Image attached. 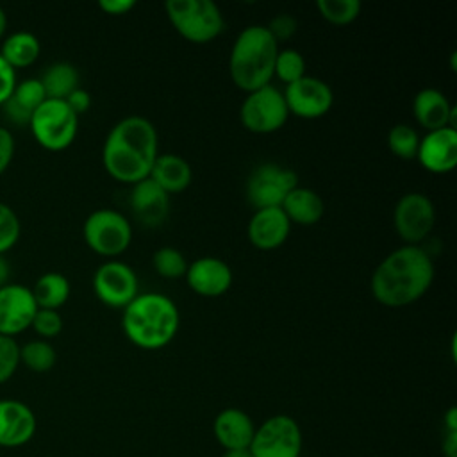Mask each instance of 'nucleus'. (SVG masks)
Wrapping results in <instances>:
<instances>
[{
  "label": "nucleus",
  "mask_w": 457,
  "mask_h": 457,
  "mask_svg": "<svg viewBox=\"0 0 457 457\" xmlns=\"http://www.w3.org/2000/svg\"><path fill=\"white\" fill-rule=\"evenodd\" d=\"M20 366V345L14 337L0 334V384L12 378Z\"/></svg>",
  "instance_id": "obj_34"
},
{
  "label": "nucleus",
  "mask_w": 457,
  "mask_h": 457,
  "mask_svg": "<svg viewBox=\"0 0 457 457\" xmlns=\"http://www.w3.org/2000/svg\"><path fill=\"white\" fill-rule=\"evenodd\" d=\"M412 114L416 121L427 130H437L443 127L455 129L457 107L448 96L436 87H423L412 98Z\"/></svg>",
  "instance_id": "obj_20"
},
{
  "label": "nucleus",
  "mask_w": 457,
  "mask_h": 457,
  "mask_svg": "<svg viewBox=\"0 0 457 457\" xmlns=\"http://www.w3.org/2000/svg\"><path fill=\"white\" fill-rule=\"evenodd\" d=\"M278 43L266 25L245 27L230 50L228 73L232 82L245 93L271 84Z\"/></svg>",
  "instance_id": "obj_4"
},
{
  "label": "nucleus",
  "mask_w": 457,
  "mask_h": 457,
  "mask_svg": "<svg viewBox=\"0 0 457 457\" xmlns=\"http://www.w3.org/2000/svg\"><path fill=\"white\" fill-rule=\"evenodd\" d=\"M39 309L57 311L70 298V280L59 271L43 273L30 289Z\"/></svg>",
  "instance_id": "obj_26"
},
{
  "label": "nucleus",
  "mask_w": 457,
  "mask_h": 457,
  "mask_svg": "<svg viewBox=\"0 0 457 457\" xmlns=\"http://www.w3.org/2000/svg\"><path fill=\"white\" fill-rule=\"evenodd\" d=\"M416 159L430 173H448L457 166V130L443 127L420 137Z\"/></svg>",
  "instance_id": "obj_16"
},
{
  "label": "nucleus",
  "mask_w": 457,
  "mask_h": 457,
  "mask_svg": "<svg viewBox=\"0 0 457 457\" xmlns=\"http://www.w3.org/2000/svg\"><path fill=\"white\" fill-rule=\"evenodd\" d=\"M273 75L278 77L286 86L296 82L305 75V59L303 55L295 48H284L277 52Z\"/></svg>",
  "instance_id": "obj_32"
},
{
  "label": "nucleus",
  "mask_w": 457,
  "mask_h": 457,
  "mask_svg": "<svg viewBox=\"0 0 457 457\" xmlns=\"http://www.w3.org/2000/svg\"><path fill=\"white\" fill-rule=\"evenodd\" d=\"M37 303L30 287L21 284H7L0 289V334L14 337L30 328Z\"/></svg>",
  "instance_id": "obj_14"
},
{
  "label": "nucleus",
  "mask_w": 457,
  "mask_h": 457,
  "mask_svg": "<svg viewBox=\"0 0 457 457\" xmlns=\"http://www.w3.org/2000/svg\"><path fill=\"white\" fill-rule=\"evenodd\" d=\"M212 434L223 450L248 448L255 434V423L243 409L227 407L216 414Z\"/></svg>",
  "instance_id": "obj_21"
},
{
  "label": "nucleus",
  "mask_w": 457,
  "mask_h": 457,
  "mask_svg": "<svg viewBox=\"0 0 457 457\" xmlns=\"http://www.w3.org/2000/svg\"><path fill=\"white\" fill-rule=\"evenodd\" d=\"M436 207L423 193H405L393 211V227L405 245L421 243L434 228Z\"/></svg>",
  "instance_id": "obj_11"
},
{
  "label": "nucleus",
  "mask_w": 457,
  "mask_h": 457,
  "mask_svg": "<svg viewBox=\"0 0 457 457\" xmlns=\"http://www.w3.org/2000/svg\"><path fill=\"white\" fill-rule=\"evenodd\" d=\"M39 52H41L39 39L27 30L12 32L4 39L0 48V55L12 70L27 68L34 64L36 59L39 57Z\"/></svg>",
  "instance_id": "obj_25"
},
{
  "label": "nucleus",
  "mask_w": 457,
  "mask_h": 457,
  "mask_svg": "<svg viewBox=\"0 0 457 457\" xmlns=\"http://www.w3.org/2000/svg\"><path fill=\"white\" fill-rule=\"evenodd\" d=\"M16 71L4 61V57L0 55V107L7 102V98L11 96L14 86H16Z\"/></svg>",
  "instance_id": "obj_37"
},
{
  "label": "nucleus",
  "mask_w": 457,
  "mask_h": 457,
  "mask_svg": "<svg viewBox=\"0 0 457 457\" xmlns=\"http://www.w3.org/2000/svg\"><path fill=\"white\" fill-rule=\"evenodd\" d=\"M29 129L34 139L50 152L68 148L79 130V116L68 107L64 100L46 98L30 116Z\"/></svg>",
  "instance_id": "obj_6"
},
{
  "label": "nucleus",
  "mask_w": 457,
  "mask_h": 457,
  "mask_svg": "<svg viewBox=\"0 0 457 457\" xmlns=\"http://www.w3.org/2000/svg\"><path fill=\"white\" fill-rule=\"evenodd\" d=\"M86 245L102 257L121 255L132 241V227L125 214L114 209H96L84 221Z\"/></svg>",
  "instance_id": "obj_7"
},
{
  "label": "nucleus",
  "mask_w": 457,
  "mask_h": 457,
  "mask_svg": "<svg viewBox=\"0 0 457 457\" xmlns=\"http://www.w3.org/2000/svg\"><path fill=\"white\" fill-rule=\"evenodd\" d=\"M184 277L191 291L207 298L221 296L232 286L230 266L223 259L212 255L198 257L189 262Z\"/></svg>",
  "instance_id": "obj_15"
},
{
  "label": "nucleus",
  "mask_w": 457,
  "mask_h": 457,
  "mask_svg": "<svg viewBox=\"0 0 457 457\" xmlns=\"http://www.w3.org/2000/svg\"><path fill=\"white\" fill-rule=\"evenodd\" d=\"M287 118L289 111L284 95L271 84L246 93L239 109L243 127L253 134L277 132L286 125Z\"/></svg>",
  "instance_id": "obj_9"
},
{
  "label": "nucleus",
  "mask_w": 457,
  "mask_h": 457,
  "mask_svg": "<svg viewBox=\"0 0 457 457\" xmlns=\"http://www.w3.org/2000/svg\"><path fill=\"white\" fill-rule=\"evenodd\" d=\"M130 211L145 227H159L170 212V195L150 177L132 184L129 195Z\"/></svg>",
  "instance_id": "obj_18"
},
{
  "label": "nucleus",
  "mask_w": 457,
  "mask_h": 457,
  "mask_svg": "<svg viewBox=\"0 0 457 457\" xmlns=\"http://www.w3.org/2000/svg\"><path fill=\"white\" fill-rule=\"evenodd\" d=\"M152 266L164 278H180L186 275L187 261L184 253L173 246H161L152 255Z\"/></svg>",
  "instance_id": "obj_31"
},
{
  "label": "nucleus",
  "mask_w": 457,
  "mask_h": 457,
  "mask_svg": "<svg viewBox=\"0 0 457 457\" xmlns=\"http://www.w3.org/2000/svg\"><path fill=\"white\" fill-rule=\"evenodd\" d=\"M21 234L18 214L4 202H0V255L11 250Z\"/></svg>",
  "instance_id": "obj_33"
},
{
  "label": "nucleus",
  "mask_w": 457,
  "mask_h": 457,
  "mask_svg": "<svg viewBox=\"0 0 457 457\" xmlns=\"http://www.w3.org/2000/svg\"><path fill=\"white\" fill-rule=\"evenodd\" d=\"M434 262L418 245H403L387 253L375 268L370 289L386 307H405L420 300L434 280Z\"/></svg>",
  "instance_id": "obj_2"
},
{
  "label": "nucleus",
  "mask_w": 457,
  "mask_h": 457,
  "mask_svg": "<svg viewBox=\"0 0 457 457\" xmlns=\"http://www.w3.org/2000/svg\"><path fill=\"white\" fill-rule=\"evenodd\" d=\"M248 239L259 250H275L282 246L291 232V221L280 207L257 209L248 221Z\"/></svg>",
  "instance_id": "obj_19"
},
{
  "label": "nucleus",
  "mask_w": 457,
  "mask_h": 457,
  "mask_svg": "<svg viewBox=\"0 0 457 457\" xmlns=\"http://www.w3.org/2000/svg\"><path fill=\"white\" fill-rule=\"evenodd\" d=\"M64 102L68 104V107H70L77 116H80V114H84L86 111H89V107H91V95H89L86 89L77 87L73 93L68 95V98H66Z\"/></svg>",
  "instance_id": "obj_39"
},
{
  "label": "nucleus",
  "mask_w": 457,
  "mask_h": 457,
  "mask_svg": "<svg viewBox=\"0 0 457 457\" xmlns=\"http://www.w3.org/2000/svg\"><path fill=\"white\" fill-rule=\"evenodd\" d=\"M289 114L303 120H316L325 116L332 104L334 93L330 86L316 77L303 75L293 84H287L282 91Z\"/></svg>",
  "instance_id": "obj_13"
},
{
  "label": "nucleus",
  "mask_w": 457,
  "mask_h": 457,
  "mask_svg": "<svg viewBox=\"0 0 457 457\" xmlns=\"http://www.w3.org/2000/svg\"><path fill=\"white\" fill-rule=\"evenodd\" d=\"M296 27H298V21L296 18H293L291 14H277L275 18H271V21L266 25V29L270 30V34L273 36V39L278 43V41H284V39H289L295 32H296Z\"/></svg>",
  "instance_id": "obj_36"
},
{
  "label": "nucleus",
  "mask_w": 457,
  "mask_h": 457,
  "mask_svg": "<svg viewBox=\"0 0 457 457\" xmlns=\"http://www.w3.org/2000/svg\"><path fill=\"white\" fill-rule=\"evenodd\" d=\"M93 291L96 298L112 309H125L137 293L136 271L116 259L102 262L93 275Z\"/></svg>",
  "instance_id": "obj_12"
},
{
  "label": "nucleus",
  "mask_w": 457,
  "mask_h": 457,
  "mask_svg": "<svg viewBox=\"0 0 457 457\" xmlns=\"http://www.w3.org/2000/svg\"><path fill=\"white\" fill-rule=\"evenodd\" d=\"M221 457H252L248 448H239V450H225Z\"/></svg>",
  "instance_id": "obj_44"
},
{
  "label": "nucleus",
  "mask_w": 457,
  "mask_h": 457,
  "mask_svg": "<svg viewBox=\"0 0 457 457\" xmlns=\"http://www.w3.org/2000/svg\"><path fill=\"white\" fill-rule=\"evenodd\" d=\"M98 7L111 16H123L136 7V0H100Z\"/></svg>",
  "instance_id": "obj_40"
},
{
  "label": "nucleus",
  "mask_w": 457,
  "mask_h": 457,
  "mask_svg": "<svg viewBox=\"0 0 457 457\" xmlns=\"http://www.w3.org/2000/svg\"><path fill=\"white\" fill-rule=\"evenodd\" d=\"M157 155V129L150 120L137 114L120 120L109 130L102 148L107 175L130 186L150 175Z\"/></svg>",
  "instance_id": "obj_1"
},
{
  "label": "nucleus",
  "mask_w": 457,
  "mask_h": 457,
  "mask_svg": "<svg viewBox=\"0 0 457 457\" xmlns=\"http://www.w3.org/2000/svg\"><path fill=\"white\" fill-rule=\"evenodd\" d=\"M37 430L34 411L14 398L0 400V446L20 448L27 445Z\"/></svg>",
  "instance_id": "obj_17"
},
{
  "label": "nucleus",
  "mask_w": 457,
  "mask_h": 457,
  "mask_svg": "<svg viewBox=\"0 0 457 457\" xmlns=\"http://www.w3.org/2000/svg\"><path fill=\"white\" fill-rule=\"evenodd\" d=\"M445 432H457V407H450L443 416Z\"/></svg>",
  "instance_id": "obj_42"
},
{
  "label": "nucleus",
  "mask_w": 457,
  "mask_h": 457,
  "mask_svg": "<svg viewBox=\"0 0 457 457\" xmlns=\"http://www.w3.org/2000/svg\"><path fill=\"white\" fill-rule=\"evenodd\" d=\"M280 209L291 223L314 225L321 220L325 212V204L316 191L298 184L293 191L287 193Z\"/></svg>",
  "instance_id": "obj_24"
},
{
  "label": "nucleus",
  "mask_w": 457,
  "mask_h": 457,
  "mask_svg": "<svg viewBox=\"0 0 457 457\" xmlns=\"http://www.w3.org/2000/svg\"><path fill=\"white\" fill-rule=\"evenodd\" d=\"M441 452L445 457H457V432H445Z\"/></svg>",
  "instance_id": "obj_41"
},
{
  "label": "nucleus",
  "mask_w": 457,
  "mask_h": 457,
  "mask_svg": "<svg viewBox=\"0 0 457 457\" xmlns=\"http://www.w3.org/2000/svg\"><path fill=\"white\" fill-rule=\"evenodd\" d=\"M125 337L141 350H161L179 332L180 314L175 302L162 293H139L121 309Z\"/></svg>",
  "instance_id": "obj_3"
},
{
  "label": "nucleus",
  "mask_w": 457,
  "mask_h": 457,
  "mask_svg": "<svg viewBox=\"0 0 457 457\" xmlns=\"http://www.w3.org/2000/svg\"><path fill=\"white\" fill-rule=\"evenodd\" d=\"M164 11L173 29L191 43H209L225 29V18L211 0H168Z\"/></svg>",
  "instance_id": "obj_5"
},
{
  "label": "nucleus",
  "mask_w": 457,
  "mask_h": 457,
  "mask_svg": "<svg viewBox=\"0 0 457 457\" xmlns=\"http://www.w3.org/2000/svg\"><path fill=\"white\" fill-rule=\"evenodd\" d=\"M148 177L168 195H177L189 187L193 171L184 157L177 154H159Z\"/></svg>",
  "instance_id": "obj_23"
},
{
  "label": "nucleus",
  "mask_w": 457,
  "mask_h": 457,
  "mask_svg": "<svg viewBox=\"0 0 457 457\" xmlns=\"http://www.w3.org/2000/svg\"><path fill=\"white\" fill-rule=\"evenodd\" d=\"M30 328H34V332L37 336H41V339H52L55 336L61 334L62 330V318L57 311L52 309H37V312L34 314V320L30 323Z\"/></svg>",
  "instance_id": "obj_35"
},
{
  "label": "nucleus",
  "mask_w": 457,
  "mask_h": 457,
  "mask_svg": "<svg viewBox=\"0 0 457 457\" xmlns=\"http://www.w3.org/2000/svg\"><path fill=\"white\" fill-rule=\"evenodd\" d=\"M39 80L46 98H52V100H66L70 93L80 87L79 70L70 62H54L45 70Z\"/></svg>",
  "instance_id": "obj_27"
},
{
  "label": "nucleus",
  "mask_w": 457,
  "mask_h": 457,
  "mask_svg": "<svg viewBox=\"0 0 457 457\" xmlns=\"http://www.w3.org/2000/svg\"><path fill=\"white\" fill-rule=\"evenodd\" d=\"M12 157H14V137L5 127H0V175L9 168Z\"/></svg>",
  "instance_id": "obj_38"
},
{
  "label": "nucleus",
  "mask_w": 457,
  "mask_h": 457,
  "mask_svg": "<svg viewBox=\"0 0 457 457\" xmlns=\"http://www.w3.org/2000/svg\"><path fill=\"white\" fill-rule=\"evenodd\" d=\"M9 277H11V262L4 255H0V289L11 284Z\"/></svg>",
  "instance_id": "obj_43"
},
{
  "label": "nucleus",
  "mask_w": 457,
  "mask_h": 457,
  "mask_svg": "<svg viewBox=\"0 0 457 457\" xmlns=\"http://www.w3.org/2000/svg\"><path fill=\"white\" fill-rule=\"evenodd\" d=\"M303 436L298 421L287 414L266 418L248 446L252 457H300Z\"/></svg>",
  "instance_id": "obj_8"
},
{
  "label": "nucleus",
  "mask_w": 457,
  "mask_h": 457,
  "mask_svg": "<svg viewBox=\"0 0 457 457\" xmlns=\"http://www.w3.org/2000/svg\"><path fill=\"white\" fill-rule=\"evenodd\" d=\"M298 186L295 170L277 162L259 164L246 180V198L257 209L280 207L289 191Z\"/></svg>",
  "instance_id": "obj_10"
},
{
  "label": "nucleus",
  "mask_w": 457,
  "mask_h": 457,
  "mask_svg": "<svg viewBox=\"0 0 457 457\" xmlns=\"http://www.w3.org/2000/svg\"><path fill=\"white\" fill-rule=\"evenodd\" d=\"M418 145H420V136L407 123H396L387 132V146L398 159H403V161L416 159Z\"/></svg>",
  "instance_id": "obj_30"
},
{
  "label": "nucleus",
  "mask_w": 457,
  "mask_h": 457,
  "mask_svg": "<svg viewBox=\"0 0 457 457\" xmlns=\"http://www.w3.org/2000/svg\"><path fill=\"white\" fill-rule=\"evenodd\" d=\"M55 348L45 339H34L20 346V364L34 373H46L55 366Z\"/></svg>",
  "instance_id": "obj_28"
},
{
  "label": "nucleus",
  "mask_w": 457,
  "mask_h": 457,
  "mask_svg": "<svg viewBox=\"0 0 457 457\" xmlns=\"http://www.w3.org/2000/svg\"><path fill=\"white\" fill-rule=\"evenodd\" d=\"M316 7L325 21L332 25H348L359 18L362 4L359 0H318Z\"/></svg>",
  "instance_id": "obj_29"
},
{
  "label": "nucleus",
  "mask_w": 457,
  "mask_h": 457,
  "mask_svg": "<svg viewBox=\"0 0 457 457\" xmlns=\"http://www.w3.org/2000/svg\"><path fill=\"white\" fill-rule=\"evenodd\" d=\"M46 100L39 79H25L16 82L11 96L2 105L4 114L16 125H29L32 112Z\"/></svg>",
  "instance_id": "obj_22"
},
{
  "label": "nucleus",
  "mask_w": 457,
  "mask_h": 457,
  "mask_svg": "<svg viewBox=\"0 0 457 457\" xmlns=\"http://www.w3.org/2000/svg\"><path fill=\"white\" fill-rule=\"evenodd\" d=\"M5 29H7V14H5V11L0 7V37L4 36Z\"/></svg>",
  "instance_id": "obj_45"
}]
</instances>
